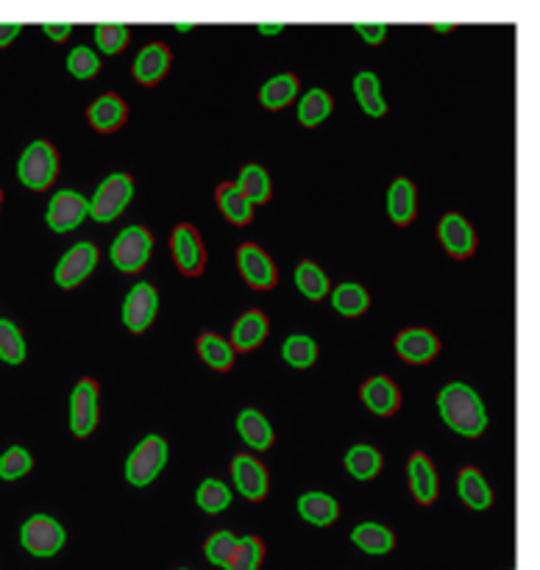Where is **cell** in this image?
Masks as SVG:
<instances>
[{
	"mask_svg": "<svg viewBox=\"0 0 540 570\" xmlns=\"http://www.w3.org/2000/svg\"><path fill=\"white\" fill-rule=\"evenodd\" d=\"M150 254H154V234L145 226L122 228L109 248L111 265L120 273H126V276L143 271V267L148 265Z\"/></svg>",
	"mask_w": 540,
	"mask_h": 570,
	"instance_id": "cell-5",
	"label": "cell"
},
{
	"mask_svg": "<svg viewBox=\"0 0 540 570\" xmlns=\"http://www.w3.org/2000/svg\"><path fill=\"white\" fill-rule=\"evenodd\" d=\"M237 189L248 198V204L254 206H265L273 195V181H271V173L265 170L262 165H245L237 176Z\"/></svg>",
	"mask_w": 540,
	"mask_h": 570,
	"instance_id": "cell-28",
	"label": "cell"
},
{
	"mask_svg": "<svg viewBox=\"0 0 540 570\" xmlns=\"http://www.w3.org/2000/svg\"><path fill=\"white\" fill-rule=\"evenodd\" d=\"M42 33L48 39H53V42H65V39L72 33V26L70 22H45Z\"/></svg>",
	"mask_w": 540,
	"mask_h": 570,
	"instance_id": "cell-44",
	"label": "cell"
},
{
	"mask_svg": "<svg viewBox=\"0 0 540 570\" xmlns=\"http://www.w3.org/2000/svg\"><path fill=\"white\" fill-rule=\"evenodd\" d=\"M122 326L131 334H145L159 315V289L150 282H137L122 298Z\"/></svg>",
	"mask_w": 540,
	"mask_h": 570,
	"instance_id": "cell-9",
	"label": "cell"
},
{
	"mask_svg": "<svg viewBox=\"0 0 540 570\" xmlns=\"http://www.w3.org/2000/svg\"><path fill=\"white\" fill-rule=\"evenodd\" d=\"M354 95H356V104L362 106L367 117H384L390 111L387 100L382 95V81H379L376 72L371 70H360L354 76Z\"/></svg>",
	"mask_w": 540,
	"mask_h": 570,
	"instance_id": "cell-25",
	"label": "cell"
},
{
	"mask_svg": "<svg viewBox=\"0 0 540 570\" xmlns=\"http://www.w3.org/2000/svg\"><path fill=\"white\" fill-rule=\"evenodd\" d=\"M215 200H217V209H220V215L226 217L232 226L243 228L254 220V206L248 204V198L239 193L237 184L234 181L220 184V187L215 189Z\"/></svg>",
	"mask_w": 540,
	"mask_h": 570,
	"instance_id": "cell-26",
	"label": "cell"
},
{
	"mask_svg": "<svg viewBox=\"0 0 540 570\" xmlns=\"http://www.w3.org/2000/svg\"><path fill=\"white\" fill-rule=\"evenodd\" d=\"M262 557H265V543L254 534H245L237 540V551H234L226 570H259Z\"/></svg>",
	"mask_w": 540,
	"mask_h": 570,
	"instance_id": "cell-39",
	"label": "cell"
},
{
	"mask_svg": "<svg viewBox=\"0 0 540 570\" xmlns=\"http://www.w3.org/2000/svg\"><path fill=\"white\" fill-rule=\"evenodd\" d=\"M343 465H345V471L356 479V482H371V479H376L379 473H382L384 456L379 449L362 443V445H354V449H348Z\"/></svg>",
	"mask_w": 540,
	"mask_h": 570,
	"instance_id": "cell-30",
	"label": "cell"
},
{
	"mask_svg": "<svg viewBox=\"0 0 540 570\" xmlns=\"http://www.w3.org/2000/svg\"><path fill=\"white\" fill-rule=\"evenodd\" d=\"M438 239L451 259H471L477 254V232L460 212H449L440 217Z\"/></svg>",
	"mask_w": 540,
	"mask_h": 570,
	"instance_id": "cell-13",
	"label": "cell"
},
{
	"mask_svg": "<svg viewBox=\"0 0 540 570\" xmlns=\"http://www.w3.org/2000/svg\"><path fill=\"white\" fill-rule=\"evenodd\" d=\"M418 215V189L410 178H393L387 189V217L399 228H406Z\"/></svg>",
	"mask_w": 540,
	"mask_h": 570,
	"instance_id": "cell-21",
	"label": "cell"
},
{
	"mask_svg": "<svg viewBox=\"0 0 540 570\" xmlns=\"http://www.w3.org/2000/svg\"><path fill=\"white\" fill-rule=\"evenodd\" d=\"M33 468L31 451L22 449V445H11L0 454V479L3 482H20L22 476H28Z\"/></svg>",
	"mask_w": 540,
	"mask_h": 570,
	"instance_id": "cell-38",
	"label": "cell"
},
{
	"mask_svg": "<svg viewBox=\"0 0 540 570\" xmlns=\"http://www.w3.org/2000/svg\"><path fill=\"white\" fill-rule=\"evenodd\" d=\"M234 259H237V271L239 276H243V282L248 284L251 289H256V293H267V289H273L278 284L276 262H273L271 254H265L256 243L239 245Z\"/></svg>",
	"mask_w": 540,
	"mask_h": 570,
	"instance_id": "cell-11",
	"label": "cell"
},
{
	"mask_svg": "<svg viewBox=\"0 0 540 570\" xmlns=\"http://www.w3.org/2000/svg\"><path fill=\"white\" fill-rule=\"evenodd\" d=\"M332 109H334L332 95H328L326 89L315 87L310 89V92L301 95L298 111H295V115H298V122L304 128H317L328 115H332Z\"/></svg>",
	"mask_w": 540,
	"mask_h": 570,
	"instance_id": "cell-33",
	"label": "cell"
},
{
	"mask_svg": "<svg viewBox=\"0 0 540 570\" xmlns=\"http://www.w3.org/2000/svg\"><path fill=\"white\" fill-rule=\"evenodd\" d=\"M176 31H178V33H189V31H193V26H189V22H178Z\"/></svg>",
	"mask_w": 540,
	"mask_h": 570,
	"instance_id": "cell-48",
	"label": "cell"
},
{
	"mask_svg": "<svg viewBox=\"0 0 540 570\" xmlns=\"http://www.w3.org/2000/svg\"><path fill=\"white\" fill-rule=\"evenodd\" d=\"M393 348L406 365H429V362L440 354V340L432 328L412 326V328H404V332H399Z\"/></svg>",
	"mask_w": 540,
	"mask_h": 570,
	"instance_id": "cell-15",
	"label": "cell"
},
{
	"mask_svg": "<svg viewBox=\"0 0 540 570\" xmlns=\"http://www.w3.org/2000/svg\"><path fill=\"white\" fill-rule=\"evenodd\" d=\"M22 33V26L20 22H0V50L9 48L11 42H14L17 37Z\"/></svg>",
	"mask_w": 540,
	"mask_h": 570,
	"instance_id": "cell-45",
	"label": "cell"
},
{
	"mask_svg": "<svg viewBox=\"0 0 540 570\" xmlns=\"http://www.w3.org/2000/svg\"><path fill=\"white\" fill-rule=\"evenodd\" d=\"M170 61H173V53L165 42L145 45V48L137 53V59H134V67H131L134 81L143 83V87H154V83H159L161 78L167 76Z\"/></svg>",
	"mask_w": 540,
	"mask_h": 570,
	"instance_id": "cell-18",
	"label": "cell"
},
{
	"mask_svg": "<svg viewBox=\"0 0 540 570\" xmlns=\"http://www.w3.org/2000/svg\"><path fill=\"white\" fill-rule=\"evenodd\" d=\"M438 410L445 426L460 438H482L484 429H488V412H484L482 399H479L477 390L462 382H451L440 390Z\"/></svg>",
	"mask_w": 540,
	"mask_h": 570,
	"instance_id": "cell-1",
	"label": "cell"
},
{
	"mask_svg": "<svg viewBox=\"0 0 540 570\" xmlns=\"http://www.w3.org/2000/svg\"><path fill=\"white\" fill-rule=\"evenodd\" d=\"M195 504L206 512V515H220L232 507V490L220 482V479H204L195 490Z\"/></svg>",
	"mask_w": 540,
	"mask_h": 570,
	"instance_id": "cell-36",
	"label": "cell"
},
{
	"mask_svg": "<svg viewBox=\"0 0 540 570\" xmlns=\"http://www.w3.org/2000/svg\"><path fill=\"white\" fill-rule=\"evenodd\" d=\"M267 332H271V321L262 309L243 312V317H237L232 326V337H228V345L234 348V354H251V351L259 348L267 340Z\"/></svg>",
	"mask_w": 540,
	"mask_h": 570,
	"instance_id": "cell-17",
	"label": "cell"
},
{
	"mask_svg": "<svg viewBox=\"0 0 540 570\" xmlns=\"http://www.w3.org/2000/svg\"><path fill=\"white\" fill-rule=\"evenodd\" d=\"M0 360L6 365H22L28 360V345L20 326L9 317H0Z\"/></svg>",
	"mask_w": 540,
	"mask_h": 570,
	"instance_id": "cell-37",
	"label": "cell"
},
{
	"mask_svg": "<svg viewBox=\"0 0 540 570\" xmlns=\"http://www.w3.org/2000/svg\"><path fill=\"white\" fill-rule=\"evenodd\" d=\"M0 209H3V189H0Z\"/></svg>",
	"mask_w": 540,
	"mask_h": 570,
	"instance_id": "cell-49",
	"label": "cell"
},
{
	"mask_svg": "<svg viewBox=\"0 0 540 570\" xmlns=\"http://www.w3.org/2000/svg\"><path fill=\"white\" fill-rule=\"evenodd\" d=\"M406 482H410L412 499L421 507H432L434 501H438V468H434L432 460H429L426 454H421V451H415V454L410 456V462H406Z\"/></svg>",
	"mask_w": 540,
	"mask_h": 570,
	"instance_id": "cell-16",
	"label": "cell"
},
{
	"mask_svg": "<svg viewBox=\"0 0 540 570\" xmlns=\"http://www.w3.org/2000/svg\"><path fill=\"white\" fill-rule=\"evenodd\" d=\"M134 198V178L128 173H111L98 184L95 195L89 198V217L95 223H111L126 212Z\"/></svg>",
	"mask_w": 540,
	"mask_h": 570,
	"instance_id": "cell-4",
	"label": "cell"
},
{
	"mask_svg": "<svg viewBox=\"0 0 540 570\" xmlns=\"http://www.w3.org/2000/svg\"><path fill=\"white\" fill-rule=\"evenodd\" d=\"M354 31L360 33L362 42L373 45V48H376V45L384 42V37H387V33H390V28L384 26V22H356Z\"/></svg>",
	"mask_w": 540,
	"mask_h": 570,
	"instance_id": "cell-43",
	"label": "cell"
},
{
	"mask_svg": "<svg viewBox=\"0 0 540 570\" xmlns=\"http://www.w3.org/2000/svg\"><path fill=\"white\" fill-rule=\"evenodd\" d=\"M170 256L184 276H200L206 271V245L198 228L189 223H178L170 234Z\"/></svg>",
	"mask_w": 540,
	"mask_h": 570,
	"instance_id": "cell-12",
	"label": "cell"
},
{
	"mask_svg": "<svg viewBox=\"0 0 540 570\" xmlns=\"http://www.w3.org/2000/svg\"><path fill=\"white\" fill-rule=\"evenodd\" d=\"M67 70L78 81H89V78H95L100 72V56L92 48H87V45H78V48H72L67 53Z\"/></svg>",
	"mask_w": 540,
	"mask_h": 570,
	"instance_id": "cell-42",
	"label": "cell"
},
{
	"mask_svg": "<svg viewBox=\"0 0 540 570\" xmlns=\"http://www.w3.org/2000/svg\"><path fill=\"white\" fill-rule=\"evenodd\" d=\"M128 37H131V28L122 26V22H104V26L95 28V45L106 56L122 53L128 45Z\"/></svg>",
	"mask_w": 540,
	"mask_h": 570,
	"instance_id": "cell-40",
	"label": "cell"
},
{
	"mask_svg": "<svg viewBox=\"0 0 540 570\" xmlns=\"http://www.w3.org/2000/svg\"><path fill=\"white\" fill-rule=\"evenodd\" d=\"M434 31H438V33H451V31H454V26H451V22H434Z\"/></svg>",
	"mask_w": 540,
	"mask_h": 570,
	"instance_id": "cell-47",
	"label": "cell"
},
{
	"mask_svg": "<svg viewBox=\"0 0 540 570\" xmlns=\"http://www.w3.org/2000/svg\"><path fill=\"white\" fill-rule=\"evenodd\" d=\"M87 217L89 200L87 195H81L78 189H59V193H53V198L48 200V209H45V223H48L50 232L56 234L76 232Z\"/></svg>",
	"mask_w": 540,
	"mask_h": 570,
	"instance_id": "cell-10",
	"label": "cell"
},
{
	"mask_svg": "<svg viewBox=\"0 0 540 570\" xmlns=\"http://www.w3.org/2000/svg\"><path fill=\"white\" fill-rule=\"evenodd\" d=\"M100 262L98 245L89 243V239H81V243L72 245L70 250L61 254V259L56 262L53 267V282L59 289H76L78 284L87 282L95 273Z\"/></svg>",
	"mask_w": 540,
	"mask_h": 570,
	"instance_id": "cell-7",
	"label": "cell"
},
{
	"mask_svg": "<svg viewBox=\"0 0 540 570\" xmlns=\"http://www.w3.org/2000/svg\"><path fill=\"white\" fill-rule=\"evenodd\" d=\"M332 306L343 317H362L367 312V306H371V295H367V289L362 284L343 282L332 289Z\"/></svg>",
	"mask_w": 540,
	"mask_h": 570,
	"instance_id": "cell-32",
	"label": "cell"
},
{
	"mask_svg": "<svg viewBox=\"0 0 540 570\" xmlns=\"http://www.w3.org/2000/svg\"><path fill=\"white\" fill-rule=\"evenodd\" d=\"M456 495H460L462 504L473 512H484L493 507V490H490L488 479L471 465H465L456 473Z\"/></svg>",
	"mask_w": 540,
	"mask_h": 570,
	"instance_id": "cell-22",
	"label": "cell"
},
{
	"mask_svg": "<svg viewBox=\"0 0 540 570\" xmlns=\"http://www.w3.org/2000/svg\"><path fill=\"white\" fill-rule=\"evenodd\" d=\"M178 570H187V568H178Z\"/></svg>",
	"mask_w": 540,
	"mask_h": 570,
	"instance_id": "cell-50",
	"label": "cell"
},
{
	"mask_svg": "<svg viewBox=\"0 0 540 570\" xmlns=\"http://www.w3.org/2000/svg\"><path fill=\"white\" fill-rule=\"evenodd\" d=\"M20 543L31 557L48 560L56 557L67 543V532L56 518L50 515H31L20 527Z\"/></svg>",
	"mask_w": 540,
	"mask_h": 570,
	"instance_id": "cell-6",
	"label": "cell"
},
{
	"mask_svg": "<svg viewBox=\"0 0 540 570\" xmlns=\"http://www.w3.org/2000/svg\"><path fill=\"white\" fill-rule=\"evenodd\" d=\"M232 479H234V490H237L245 501H254V504L256 501H265L267 493H271V476H267V468L251 454L234 456Z\"/></svg>",
	"mask_w": 540,
	"mask_h": 570,
	"instance_id": "cell-14",
	"label": "cell"
},
{
	"mask_svg": "<svg viewBox=\"0 0 540 570\" xmlns=\"http://www.w3.org/2000/svg\"><path fill=\"white\" fill-rule=\"evenodd\" d=\"M237 534L228 532V529H223V532H215L209 540L204 543V554L206 560L212 562L215 568H223L226 570L228 562H232L234 551H237Z\"/></svg>",
	"mask_w": 540,
	"mask_h": 570,
	"instance_id": "cell-41",
	"label": "cell"
},
{
	"mask_svg": "<svg viewBox=\"0 0 540 570\" xmlns=\"http://www.w3.org/2000/svg\"><path fill=\"white\" fill-rule=\"evenodd\" d=\"M195 348H198L200 360H204L206 365L217 373H228L234 367V360H237V354H234V348L228 345V340H223L220 334H215V332L200 334L198 343H195Z\"/></svg>",
	"mask_w": 540,
	"mask_h": 570,
	"instance_id": "cell-31",
	"label": "cell"
},
{
	"mask_svg": "<svg viewBox=\"0 0 540 570\" xmlns=\"http://www.w3.org/2000/svg\"><path fill=\"white\" fill-rule=\"evenodd\" d=\"M295 287H298V293L304 295V298L315 301V304L332 293L328 276L323 273V267H317L312 259L298 262V267H295Z\"/></svg>",
	"mask_w": 540,
	"mask_h": 570,
	"instance_id": "cell-34",
	"label": "cell"
},
{
	"mask_svg": "<svg viewBox=\"0 0 540 570\" xmlns=\"http://www.w3.org/2000/svg\"><path fill=\"white\" fill-rule=\"evenodd\" d=\"M351 543H354L356 549L365 551V554L382 557L395 549V534L390 532L387 527H382V523L367 521V523H360V527L351 532Z\"/></svg>",
	"mask_w": 540,
	"mask_h": 570,
	"instance_id": "cell-29",
	"label": "cell"
},
{
	"mask_svg": "<svg viewBox=\"0 0 540 570\" xmlns=\"http://www.w3.org/2000/svg\"><path fill=\"white\" fill-rule=\"evenodd\" d=\"M128 120V106L120 95L106 92L95 98L87 109V122L98 134H115Z\"/></svg>",
	"mask_w": 540,
	"mask_h": 570,
	"instance_id": "cell-20",
	"label": "cell"
},
{
	"mask_svg": "<svg viewBox=\"0 0 540 570\" xmlns=\"http://www.w3.org/2000/svg\"><path fill=\"white\" fill-rule=\"evenodd\" d=\"M360 399L367 406V412H373L376 417H390L399 412L401 390L393 379L373 376L360 387Z\"/></svg>",
	"mask_w": 540,
	"mask_h": 570,
	"instance_id": "cell-19",
	"label": "cell"
},
{
	"mask_svg": "<svg viewBox=\"0 0 540 570\" xmlns=\"http://www.w3.org/2000/svg\"><path fill=\"white\" fill-rule=\"evenodd\" d=\"M256 31H259L262 37H276V33H282L284 28L282 26H256Z\"/></svg>",
	"mask_w": 540,
	"mask_h": 570,
	"instance_id": "cell-46",
	"label": "cell"
},
{
	"mask_svg": "<svg viewBox=\"0 0 540 570\" xmlns=\"http://www.w3.org/2000/svg\"><path fill=\"white\" fill-rule=\"evenodd\" d=\"M298 89H301V81L295 72H278V76L267 78V81L262 83L256 98H259V104L265 106L267 111H282L298 98Z\"/></svg>",
	"mask_w": 540,
	"mask_h": 570,
	"instance_id": "cell-23",
	"label": "cell"
},
{
	"mask_svg": "<svg viewBox=\"0 0 540 570\" xmlns=\"http://www.w3.org/2000/svg\"><path fill=\"white\" fill-rule=\"evenodd\" d=\"M100 421V387L95 379H81L70 393V432L87 440Z\"/></svg>",
	"mask_w": 540,
	"mask_h": 570,
	"instance_id": "cell-8",
	"label": "cell"
},
{
	"mask_svg": "<svg viewBox=\"0 0 540 570\" xmlns=\"http://www.w3.org/2000/svg\"><path fill=\"white\" fill-rule=\"evenodd\" d=\"M237 434L243 438L245 445L254 451H267L276 443V432H273L271 421L262 415L259 410H243L237 415Z\"/></svg>",
	"mask_w": 540,
	"mask_h": 570,
	"instance_id": "cell-24",
	"label": "cell"
},
{
	"mask_svg": "<svg viewBox=\"0 0 540 570\" xmlns=\"http://www.w3.org/2000/svg\"><path fill=\"white\" fill-rule=\"evenodd\" d=\"M295 507H298L301 521L312 523V527H332L340 518L337 499H332V495L326 493H304Z\"/></svg>",
	"mask_w": 540,
	"mask_h": 570,
	"instance_id": "cell-27",
	"label": "cell"
},
{
	"mask_svg": "<svg viewBox=\"0 0 540 570\" xmlns=\"http://www.w3.org/2000/svg\"><path fill=\"white\" fill-rule=\"evenodd\" d=\"M59 176V150L48 139H33L17 161V178L31 193H45Z\"/></svg>",
	"mask_w": 540,
	"mask_h": 570,
	"instance_id": "cell-2",
	"label": "cell"
},
{
	"mask_svg": "<svg viewBox=\"0 0 540 570\" xmlns=\"http://www.w3.org/2000/svg\"><path fill=\"white\" fill-rule=\"evenodd\" d=\"M167 440L159 434H148L143 438V443L128 454L126 460V482L131 488H148L159 479V473L167 465Z\"/></svg>",
	"mask_w": 540,
	"mask_h": 570,
	"instance_id": "cell-3",
	"label": "cell"
},
{
	"mask_svg": "<svg viewBox=\"0 0 540 570\" xmlns=\"http://www.w3.org/2000/svg\"><path fill=\"white\" fill-rule=\"evenodd\" d=\"M317 354H321V351H317V343L310 334H289L282 345L284 362H287L289 367H295V371H306V367L315 365Z\"/></svg>",
	"mask_w": 540,
	"mask_h": 570,
	"instance_id": "cell-35",
	"label": "cell"
}]
</instances>
